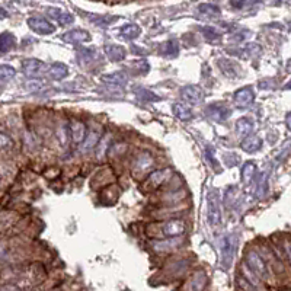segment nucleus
Wrapping results in <instances>:
<instances>
[{"mask_svg":"<svg viewBox=\"0 0 291 291\" xmlns=\"http://www.w3.org/2000/svg\"><path fill=\"white\" fill-rule=\"evenodd\" d=\"M207 220L213 227L222 223V208H220V198L216 191H211L207 195Z\"/></svg>","mask_w":291,"mask_h":291,"instance_id":"nucleus-1","label":"nucleus"},{"mask_svg":"<svg viewBox=\"0 0 291 291\" xmlns=\"http://www.w3.org/2000/svg\"><path fill=\"white\" fill-rule=\"evenodd\" d=\"M246 265L256 277L267 280L269 277V271L267 262L256 253V252H249L246 255Z\"/></svg>","mask_w":291,"mask_h":291,"instance_id":"nucleus-2","label":"nucleus"},{"mask_svg":"<svg viewBox=\"0 0 291 291\" xmlns=\"http://www.w3.org/2000/svg\"><path fill=\"white\" fill-rule=\"evenodd\" d=\"M236 246H237V237L233 234L224 236L220 243V253H222V261L226 265V268L230 265V262L233 261L234 252H236Z\"/></svg>","mask_w":291,"mask_h":291,"instance_id":"nucleus-3","label":"nucleus"},{"mask_svg":"<svg viewBox=\"0 0 291 291\" xmlns=\"http://www.w3.org/2000/svg\"><path fill=\"white\" fill-rule=\"evenodd\" d=\"M47 70V66L41 60H37V58H28V60H23L22 61V71L28 76V77H41Z\"/></svg>","mask_w":291,"mask_h":291,"instance_id":"nucleus-4","label":"nucleus"},{"mask_svg":"<svg viewBox=\"0 0 291 291\" xmlns=\"http://www.w3.org/2000/svg\"><path fill=\"white\" fill-rule=\"evenodd\" d=\"M28 25L29 28L37 32V34H41V35H50L56 31L54 25L48 22L47 19L41 18V16H34V18H29L28 19Z\"/></svg>","mask_w":291,"mask_h":291,"instance_id":"nucleus-5","label":"nucleus"},{"mask_svg":"<svg viewBox=\"0 0 291 291\" xmlns=\"http://www.w3.org/2000/svg\"><path fill=\"white\" fill-rule=\"evenodd\" d=\"M182 98L186 104L189 105H195V104H200L204 101V90L200 86H194V85H189L186 88L182 89Z\"/></svg>","mask_w":291,"mask_h":291,"instance_id":"nucleus-6","label":"nucleus"},{"mask_svg":"<svg viewBox=\"0 0 291 291\" xmlns=\"http://www.w3.org/2000/svg\"><path fill=\"white\" fill-rule=\"evenodd\" d=\"M183 232H185V222L179 220V219L169 220V222H166V223L163 224V227H162V233L166 237H178Z\"/></svg>","mask_w":291,"mask_h":291,"instance_id":"nucleus-7","label":"nucleus"},{"mask_svg":"<svg viewBox=\"0 0 291 291\" xmlns=\"http://www.w3.org/2000/svg\"><path fill=\"white\" fill-rule=\"evenodd\" d=\"M70 133H71V138H73V141L74 143H82L83 144V141L86 140V127H85V124L82 122V121H79V119H71L70 121Z\"/></svg>","mask_w":291,"mask_h":291,"instance_id":"nucleus-8","label":"nucleus"},{"mask_svg":"<svg viewBox=\"0 0 291 291\" xmlns=\"http://www.w3.org/2000/svg\"><path fill=\"white\" fill-rule=\"evenodd\" d=\"M207 114L216 121H226L230 115V110L223 104H214V105L208 107Z\"/></svg>","mask_w":291,"mask_h":291,"instance_id":"nucleus-9","label":"nucleus"},{"mask_svg":"<svg viewBox=\"0 0 291 291\" xmlns=\"http://www.w3.org/2000/svg\"><path fill=\"white\" fill-rule=\"evenodd\" d=\"M253 99H255V93L250 88H242L234 95V102L239 107H249L253 102Z\"/></svg>","mask_w":291,"mask_h":291,"instance_id":"nucleus-10","label":"nucleus"},{"mask_svg":"<svg viewBox=\"0 0 291 291\" xmlns=\"http://www.w3.org/2000/svg\"><path fill=\"white\" fill-rule=\"evenodd\" d=\"M207 281H208V277L204 271L195 272L188 284V291H202L207 286Z\"/></svg>","mask_w":291,"mask_h":291,"instance_id":"nucleus-11","label":"nucleus"},{"mask_svg":"<svg viewBox=\"0 0 291 291\" xmlns=\"http://www.w3.org/2000/svg\"><path fill=\"white\" fill-rule=\"evenodd\" d=\"M261 146H262V140L259 138V137H256V135H249L246 137L243 141H242V144H240V147L247 152V153H253V152H258L259 149H261Z\"/></svg>","mask_w":291,"mask_h":291,"instance_id":"nucleus-12","label":"nucleus"},{"mask_svg":"<svg viewBox=\"0 0 291 291\" xmlns=\"http://www.w3.org/2000/svg\"><path fill=\"white\" fill-rule=\"evenodd\" d=\"M64 40L70 41V43H85V41H89L90 35L88 31L73 29V31H68L67 34L64 35Z\"/></svg>","mask_w":291,"mask_h":291,"instance_id":"nucleus-13","label":"nucleus"},{"mask_svg":"<svg viewBox=\"0 0 291 291\" xmlns=\"http://www.w3.org/2000/svg\"><path fill=\"white\" fill-rule=\"evenodd\" d=\"M105 54L111 58L112 61H121L125 57V50L121 45H107L105 47Z\"/></svg>","mask_w":291,"mask_h":291,"instance_id":"nucleus-14","label":"nucleus"},{"mask_svg":"<svg viewBox=\"0 0 291 291\" xmlns=\"http://www.w3.org/2000/svg\"><path fill=\"white\" fill-rule=\"evenodd\" d=\"M48 73H50V76H51L53 79L61 80V79H64L68 74V68L67 66L63 64V63H54L51 67L48 68Z\"/></svg>","mask_w":291,"mask_h":291,"instance_id":"nucleus-15","label":"nucleus"},{"mask_svg":"<svg viewBox=\"0 0 291 291\" xmlns=\"http://www.w3.org/2000/svg\"><path fill=\"white\" fill-rule=\"evenodd\" d=\"M153 165V159L149 153H141L135 160V172H146L149 168H152Z\"/></svg>","mask_w":291,"mask_h":291,"instance_id":"nucleus-16","label":"nucleus"},{"mask_svg":"<svg viewBox=\"0 0 291 291\" xmlns=\"http://www.w3.org/2000/svg\"><path fill=\"white\" fill-rule=\"evenodd\" d=\"M236 128H237L239 135H242V137L246 138V137H249V134H250L252 128H253V124H252V121L247 119V118H240V119L236 122Z\"/></svg>","mask_w":291,"mask_h":291,"instance_id":"nucleus-17","label":"nucleus"},{"mask_svg":"<svg viewBox=\"0 0 291 291\" xmlns=\"http://www.w3.org/2000/svg\"><path fill=\"white\" fill-rule=\"evenodd\" d=\"M172 110H174V114L180 119H191L192 118V112L189 110V107L182 102H176Z\"/></svg>","mask_w":291,"mask_h":291,"instance_id":"nucleus-18","label":"nucleus"},{"mask_svg":"<svg viewBox=\"0 0 291 291\" xmlns=\"http://www.w3.org/2000/svg\"><path fill=\"white\" fill-rule=\"evenodd\" d=\"M102 80L105 83H110V85H115V86H119V85H124L127 82V77L124 73H112V74H107V76H102Z\"/></svg>","mask_w":291,"mask_h":291,"instance_id":"nucleus-19","label":"nucleus"},{"mask_svg":"<svg viewBox=\"0 0 291 291\" xmlns=\"http://www.w3.org/2000/svg\"><path fill=\"white\" fill-rule=\"evenodd\" d=\"M255 172H256V166L252 162H247V163L243 165V168H242V179H243V182L246 185H249L253 180Z\"/></svg>","mask_w":291,"mask_h":291,"instance_id":"nucleus-20","label":"nucleus"},{"mask_svg":"<svg viewBox=\"0 0 291 291\" xmlns=\"http://www.w3.org/2000/svg\"><path fill=\"white\" fill-rule=\"evenodd\" d=\"M171 176V169H166V171H157L155 174H152L150 175V178H149V182L153 185V186H159V185H162L165 180L168 179Z\"/></svg>","mask_w":291,"mask_h":291,"instance_id":"nucleus-21","label":"nucleus"},{"mask_svg":"<svg viewBox=\"0 0 291 291\" xmlns=\"http://www.w3.org/2000/svg\"><path fill=\"white\" fill-rule=\"evenodd\" d=\"M140 32H141V29H140V26L135 25V23H128V25H125V26L121 29L122 37L127 38V40H134V38H137V37L140 35Z\"/></svg>","mask_w":291,"mask_h":291,"instance_id":"nucleus-22","label":"nucleus"},{"mask_svg":"<svg viewBox=\"0 0 291 291\" xmlns=\"http://www.w3.org/2000/svg\"><path fill=\"white\" fill-rule=\"evenodd\" d=\"M198 10L208 16H219L220 15V9L213 3H202L198 6Z\"/></svg>","mask_w":291,"mask_h":291,"instance_id":"nucleus-23","label":"nucleus"},{"mask_svg":"<svg viewBox=\"0 0 291 291\" xmlns=\"http://www.w3.org/2000/svg\"><path fill=\"white\" fill-rule=\"evenodd\" d=\"M98 143H99V133H96V131L89 133L88 137H86V140L83 141V152H89V150H92Z\"/></svg>","mask_w":291,"mask_h":291,"instance_id":"nucleus-24","label":"nucleus"},{"mask_svg":"<svg viewBox=\"0 0 291 291\" xmlns=\"http://www.w3.org/2000/svg\"><path fill=\"white\" fill-rule=\"evenodd\" d=\"M0 43H1V53H6L9 48L15 45V37L9 32H3L0 37Z\"/></svg>","mask_w":291,"mask_h":291,"instance_id":"nucleus-25","label":"nucleus"},{"mask_svg":"<svg viewBox=\"0 0 291 291\" xmlns=\"http://www.w3.org/2000/svg\"><path fill=\"white\" fill-rule=\"evenodd\" d=\"M68 135L71 137V133H70V127H66V125H61L58 130H57V138L60 141L61 146H66L68 143Z\"/></svg>","mask_w":291,"mask_h":291,"instance_id":"nucleus-26","label":"nucleus"},{"mask_svg":"<svg viewBox=\"0 0 291 291\" xmlns=\"http://www.w3.org/2000/svg\"><path fill=\"white\" fill-rule=\"evenodd\" d=\"M160 51H162V54H165L168 57H174V56L178 54V47L175 43H166V44H163Z\"/></svg>","mask_w":291,"mask_h":291,"instance_id":"nucleus-27","label":"nucleus"},{"mask_svg":"<svg viewBox=\"0 0 291 291\" xmlns=\"http://www.w3.org/2000/svg\"><path fill=\"white\" fill-rule=\"evenodd\" d=\"M137 98H140L141 101H157L159 99V96H156L153 92H150V90H146V89H137Z\"/></svg>","mask_w":291,"mask_h":291,"instance_id":"nucleus-28","label":"nucleus"},{"mask_svg":"<svg viewBox=\"0 0 291 291\" xmlns=\"http://www.w3.org/2000/svg\"><path fill=\"white\" fill-rule=\"evenodd\" d=\"M16 71L12 66H7V64H3L0 68V76H1V80H9L12 77H15Z\"/></svg>","mask_w":291,"mask_h":291,"instance_id":"nucleus-29","label":"nucleus"},{"mask_svg":"<svg viewBox=\"0 0 291 291\" xmlns=\"http://www.w3.org/2000/svg\"><path fill=\"white\" fill-rule=\"evenodd\" d=\"M93 50H88V48H82V51H79V63H89L93 58Z\"/></svg>","mask_w":291,"mask_h":291,"instance_id":"nucleus-30","label":"nucleus"},{"mask_svg":"<svg viewBox=\"0 0 291 291\" xmlns=\"http://www.w3.org/2000/svg\"><path fill=\"white\" fill-rule=\"evenodd\" d=\"M47 13H48L53 19H56V21L58 22V21H60V18H61V15L64 13V10H63V9H60V7H48Z\"/></svg>","mask_w":291,"mask_h":291,"instance_id":"nucleus-31","label":"nucleus"},{"mask_svg":"<svg viewBox=\"0 0 291 291\" xmlns=\"http://www.w3.org/2000/svg\"><path fill=\"white\" fill-rule=\"evenodd\" d=\"M0 144H1V149H3V150H6L7 147L10 149V147H12V140H10V137H7L4 133H1V135H0Z\"/></svg>","mask_w":291,"mask_h":291,"instance_id":"nucleus-32","label":"nucleus"},{"mask_svg":"<svg viewBox=\"0 0 291 291\" xmlns=\"http://www.w3.org/2000/svg\"><path fill=\"white\" fill-rule=\"evenodd\" d=\"M74 21V18H73V15H70L68 12H64L63 15H61V18H60V25H68V23H71Z\"/></svg>","mask_w":291,"mask_h":291,"instance_id":"nucleus-33","label":"nucleus"},{"mask_svg":"<svg viewBox=\"0 0 291 291\" xmlns=\"http://www.w3.org/2000/svg\"><path fill=\"white\" fill-rule=\"evenodd\" d=\"M1 291H23L19 286H16V284H4L3 287H1Z\"/></svg>","mask_w":291,"mask_h":291,"instance_id":"nucleus-34","label":"nucleus"},{"mask_svg":"<svg viewBox=\"0 0 291 291\" xmlns=\"http://www.w3.org/2000/svg\"><path fill=\"white\" fill-rule=\"evenodd\" d=\"M286 252H287V256H289V261H290L291 264V242L286 243Z\"/></svg>","mask_w":291,"mask_h":291,"instance_id":"nucleus-35","label":"nucleus"},{"mask_svg":"<svg viewBox=\"0 0 291 291\" xmlns=\"http://www.w3.org/2000/svg\"><path fill=\"white\" fill-rule=\"evenodd\" d=\"M287 127H289V130L291 131V112L287 115Z\"/></svg>","mask_w":291,"mask_h":291,"instance_id":"nucleus-36","label":"nucleus"}]
</instances>
